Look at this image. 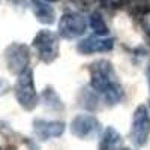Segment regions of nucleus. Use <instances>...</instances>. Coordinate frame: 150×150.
Returning <instances> with one entry per match:
<instances>
[{
	"instance_id": "obj_18",
	"label": "nucleus",
	"mask_w": 150,
	"mask_h": 150,
	"mask_svg": "<svg viewBox=\"0 0 150 150\" xmlns=\"http://www.w3.org/2000/svg\"><path fill=\"white\" fill-rule=\"evenodd\" d=\"M80 6H83V8H90V6H93L98 0H75Z\"/></svg>"
},
{
	"instance_id": "obj_13",
	"label": "nucleus",
	"mask_w": 150,
	"mask_h": 150,
	"mask_svg": "<svg viewBox=\"0 0 150 150\" xmlns=\"http://www.w3.org/2000/svg\"><path fill=\"white\" fill-rule=\"evenodd\" d=\"M89 23H90V27L95 30V33H96L98 36H107V35H108V27H107V24H105L104 18L99 15L98 12H95V14L90 15Z\"/></svg>"
},
{
	"instance_id": "obj_17",
	"label": "nucleus",
	"mask_w": 150,
	"mask_h": 150,
	"mask_svg": "<svg viewBox=\"0 0 150 150\" xmlns=\"http://www.w3.org/2000/svg\"><path fill=\"white\" fill-rule=\"evenodd\" d=\"M9 92V83L3 78H0V96H3Z\"/></svg>"
},
{
	"instance_id": "obj_16",
	"label": "nucleus",
	"mask_w": 150,
	"mask_h": 150,
	"mask_svg": "<svg viewBox=\"0 0 150 150\" xmlns=\"http://www.w3.org/2000/svg\"><path fill=\"white\" fill-rule=\"evenodd\" d=\"M141 27L147 36H150V9H147L141 15Z\"/></svg>"
},
{
	"instance_id": "obj_5",
	"label": "nucleus",
	"mask_w": 150,
	"mask_h": 150,
	"mask_svg": "<svg viewBox=\"0 0 150 150\" xmlns=\"http://www.w3.org/2000/svg\"><path fill=\"white\" fill-rule=\"evenodd\" d=\"M150 135V116L146 105H140L134 111L132 117V126H131V138L134 144L143 147L147 143Z\"/></svg>"
},
{
	"instance_id": "obj_20",
	"label": "nucleus",
	"mask_w": 150,
	"mask_h": 150,
	"mask_svg": "<svg viewBox=\"0 0 150 150\" xmlns=\"http://www.w3.org/2000/svg\"><path fill=\"white\" fill-rule=\"evenodd\" d=\"M45 2H48V3H53V2H59V0H45Z\"/></svg>"
},
{
	"instance_id": "obj_3",
	"label": "nucleus",
	"mask_w": 150,
	"mask_h": 150,
	"mask_svg": "<svg viewBox=\"0 0 150 150\" xmlns=\"http://www.w3.org/2000/svg\"><path fill=\"white\" fill-rule=\"evenodd\" d=\"M33 48L36 50L38 57L44 63H53L59 57L60 53V42L59 36L51 30H39L33 39Z\"/></svg>"
},
{
	"instance_id": "obj_6",
	"label": "nucleus",
	"mask_w": 150,
	"mask_h": 150,
	"mask_svg": "<svg viewBox=\"0 0 150 150\" xmlns=\"http://www.w3.org/2000/svg\"><path fill=\"white\" fill-rule=\"evenodd\" d=\"M71 132L80 140L96 138L101 132V122L92 114H80L72 120Z\"/></svg>"
},
{
	"instance_id": "obj_14",
	"label": "nucleus",
	"mask_w": 150,
	"mask_h": 150,
	"mask_svg": "<svg viewBox=\"0 0 150 150\" xmlns=\"http://www.w3.org/2000/svg\"><path fill=\"white\" fill-rule=\"evenodd\" d=\"M149 6V0H129L128 5V11L131 15H143L144 12L147 11Z\"/></svg>"
},
{
	"instance_id": "obj_1",
	"label": "nucleus",
	"mask_w": 150,
	"mask_h": 150,
	"mask_svg": "<svg viewBox=\"0 0 150 150\" xmlns=\"http://www.w3.org/2000/svg\"><path fill=\"white\" fill-rule=\"evenodd\" d=\"M90 86L108 105H116L123 98V87L117 80L116 71L108 60H98L90 65Z\"/></svg>"
},
{
	"instance_id": "obj_7",
	"label": "nucleus",
	"mask_w": 150,
	"mask_h": 150,
	"mask_svg": "<svg viewBox=\"0 0 150 150\" xmlns=\"http://www.w3.org/2000/svg\"><path fill=\"white\" fill-rule=\"evenodd\" d=\"M87 29V21L81 14L77 12H68L62 15L59 21V35L63 39H75L84 35Z\"/></svg>"
},
{
	"instance_id": "obj_8",
	"label": "nucleus",
	"mask_w": 150,
	"mask_h": 150,
	"mask_svg": "<svg viewBox=\"0 0 150 150\" xmlns=\"http://www.w3.org/2000/svg\"><path fill=\"white\" fill-rule=\"evenodd\" d=\"M112 48H114V41L111 38H104V36H89L87 39H83L77 45L78 53L84 56L96 53H108Z\"/></svg>"
},
{
	"instance_id": "obj_15",
	"label": "nucleus",
	"mask_w": 150,
	"mask_h": 150,
	"mask_svg": "<svg viewBox=\"0 0 150 150\" xmlns=\"http://www.w3.org/2000/svg\"><path fill=\"white\" fill-rule=\"evenodd\" d=\"M125 2L126 0H101V5L105 8V9H120L122 6H125Z\"/></svg>"
},
{
	"instance_id": "obj_11",
	"label": "nucleus",
	"mask_w": 150,
	"mask_h": 150,
	"mask_svg": "<svg viewBox=\"0 0 150 150\" xmlns=\"http://www.w3.org/2000/svg\"><path fill=\"white\" fill-rule=\"evenodd\" d=\"M122 147H123L122 135L114 128L108 126L102 134V138L99 141L98 150H122Z\"/></svg>"
},
{
	"instance_id": "obj_4",
	"label": "nucleus",
	"mask_w": 150,
	"mask_h": 150,
	"mask_svg": "<svg viewBox=\"0 0 150 150\" xmlns=\"http://www.w3.org/2000/svg\"><path fill=\"white\" fill-rule=\"evenodd\" d=\"M5 60L9 72L20 75L23 71L29 68V62H30L29 47L20 42H12L5 50Z\"/></svg>"
},
{
	"instance_id": "obj_22",
	"label": "nucleus",
	"mask_w": 150,
	"mask_h": 150,
	"mask_svg": "<svg viewBox=\"0 0 150 150\" xmlns=\"http://www.w3.org/2000/svg\"><path fill=\"white\" fill-rule=\"evenodd\" d=\"M149 107H150V102H149Z\"/></svg>"
},
{
	"instance_id": "obj_10",
	"label": "nucleus",
	"mask_w": 150,
	"mask_h": 150,
	"mask_svg": "<svg viewBox=\"0 0 150 150\" xmlns=\"http://www.w3.org/2000/svg\"><path fill=\"white\" fill-rule=\"evenodd\" d=\"M32 9H33V14H35L36 20L39 23H42V24H53L54 23L56 12L45 0H33Z\"/></svg>"
},
{
	"instance_id": "obj_2",
	"label": "nucleus",
	"mask_w": 150,
	"mask_h": 150,
	"mask_svg": "<svg viewBox=\"0 0 150 150\" xmlns=\"http://www.w3.org/2000/svg\"><path fill=\"white\" fill-rule=\"evenodd\" d=\"M14 93L21 108H24L26 111H32L36 108L38 102H39V98H38L36 87H35L33 71L30 68H27L26 71H23L18 75L17 83L14 86Z\"/></svg>"
},
{
	"instance_id": "obj_12",
	"label": "nucleus",
	"mask_w": 150,
	"mask_h": 150,
	"mask_svg": "<svg viewBox=\"0 0 150 150\" xmlns=\"http://www.w3.org/2000/svg\"><path fill=\"white\" fill-rule=\"evenodd\" d=\"M41 99H42V104L48 110H51V111H62L63 110V102H62L59 95L54 92V89H51V87H47L42 92Z\"/></svg>"
},
{
	"instance_id": "obj_9",
	"label": "nucleus",
	"mask_w": 150,
	"mask_h": 150,
	"mask_svg": "<svg viewBox=\"0 0 150 150\" xmlns=\"http://www.w3.org/2000/svg\"><path fill=\"white\" fill-rule=\"evenodd\" d=\"M33 131L38 138H41L44 141L50 140V138H59L65 132V123L36 119V120H33Z\"/></svg>"
},
{
	"instance_id": "obj_19",
	"label": "nucleus",
	"mask_w": 150,
	"mask_h": 150,
	"mask_svg": "<svg viewBox=\"0 0 150 150\" xmlns=\"http://www.w3.org/2000/svg\"><path fill=\"white\" fill-rule=\"evenodd\" d=\"M146 74H147V81H149V87H150V66L147 68V72Z\"/></svg>"
},
{
	"instance_id": "obj_21",
	"label": "nucleus",
	"mask_w": 150,
	"mask_h": 150,
	"mask_svg": "<svg viewBox=\"0 0 150 150\" xmlns=\"http://www.w3.org/2000/svg\"><path fill=\"white\" fill-rule=\"evenodd\" d=\"M122 150H131V149H122Z\"/></svg>"
}]
</instances>
